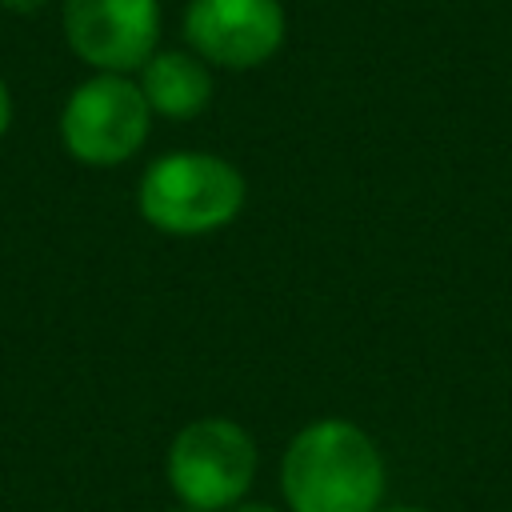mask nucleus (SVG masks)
I'll use <instances>...</instances> for the list:
<instances>
[{
    "label": "nucleus",
    "mask_w": 512,
    "mask_h": 512,
    "mask_svg": "<svg viewBox=\"0 0 512 512\" xmlns=\"http://www.w3.org/2000/svg\"><path fill=\"white\" fill-rule=\"evenodd\" d=\"M388 468L380 444L344 416L304 424L280 456L288 512H380Z\"/></svg>",
    "instance_id": "f257e3e1"
},
{
    "label": "nucleus",
    "mask_w": 512,
    "mask_h": 512,
    "mask_svg": "<svg viewBox=\"0 0 512 512\" xmlns=\"http://www.w3.org/2000/svg\"><path fill=\"white\" fill-rule=\"evenodd\" d=\"M244 200V172L232 160L196 148L156 156L136 184V208L144 224L184 240L228 228L244 212Z\"/></svg>",
    "instance_id": "f03ea898"
},
{
    "label": "nucleus",
    "mask_w": 512,
    "mask_h": 512,
    "mask_svg": "<svg viewBox=\"0 0 512 512\" xmlns=\"http://www.w3.org/2000/svg\"><path fill=\"white\" fill-rule=\"evenodd\" d=\"M260 468L252 432L232 416H196L188 420L164 456V476L176 504L192 512H228L236 508Z\"/></svg>",
    "instance_id": "7ed1b4c3"
},
{
    "label": "nucleus",
    "mask_w": 512,
    "mask_h": 512,
    "mask_svg": "<svg viewBox=\"0 0 512 512\" xmlns=\"http://www.w3.org/2000/svg\"><path fill=\"white\" fill-rule=\"evenodd\" d=\"M152 132V108L132 76L92 72L60 108V144L84 168H116L132 160Z\"/></svg>",
    "instance_id": "20e7f679"
},
{
    "label": "nucleus",
    "mask_w": 512,
    "mask_h": 512,
    "mask_svg": "<svg viewBox=\"0 0 512 512\" xmlns=\"http://www.w3.org/2000/svg\"><path fill=\"white\" fill-rule=\"evenodd\" d=\"M64 40L92 72L132 76L160 48V0H64Z\"/></svg>",
    "instance_id": "39448f33"
},
{
    "label": "nucleus",
    "mask_w": 512,
    "mask_h": 512,
    "mask_svg": "<svg viewBox=\"0 0 512 512\" xmlns=\"http://www.w3.org/2000/svg\"><path fill=\"white\" fill-rule=\"evenodd\" d=\"M180 28L204 64L244 72L280 52L288 16L280 0H188Z\"/></svg>",
    "instance_id": "423d86ee"
},
{
    "label": "nucleus",
    "mask_w": 512,
    "mask_h": 512,
    "mask_svg": "<svg viewBox=\"0 0 512 512\" xmlns=\"http://www.w3.org/2000/svg\"><path fill=\"white\" fill-rule=\"evenodd\" d=\"M140 92L152 116L192 120L212 100V72L192 48H156L140 68Z\"/></svg>",
    "instance_id": "0eeeda50"
},
{
    "label": "nucleus",
    "mask_w": 512,
    "mask_h": 512,
    "mask_svg": "<svg viewBox=\"0 0 512 512\" xmlns=\"http://www.w3.org/2000/svg\"><path fill=\"white\" fill-rule=\"evenodd\" d=\"M8 128H12V92H8V80L0 76V140Z\"/></svg>",
    "instance_id": "6e6552de"
},
{
    "label": "nucleus",
    "mask_w": 512,
    "mask_h": 512,
    "mask_svg": "<svg viewBox=\"0 0 512 512\" xmlns=\"http://www.w3.org/2000/svg\"><path fill=\"white\" fill-rule=\"evenodd\" d=\"M228 512H280L276 504H256V500H240L236 508H228Z\"/></svg>",
    "instance_id": "1a4fd4ad"
},
{
    "label": "nucleus",
    "mask_w": 512,
    "mask_h": 512,
    "mask_svg": "<svg viewBox=\"0 0 512 512\" xmlns=\"http://www.w3.org/2000/svg\"><path fill=\"white\" fill-rule=\"evenodd\" d=\"M380 512H432V508H416V504H392V508H380Z\"/></svg>",
    "instance_id": "9d476101"
},
{
    "label": "nucleus",
    "mask_w": 512,
    "mask_h": 512,
    "mask_svg": "<svg viewBox=\"0 0 512 512\" xmlns=\"http://www.w3.org/2000/svg\"><path fill=\"white\" fill-rule=\"evenodd\" d=\"M164 512H192V508H184V504H176V508H164Z\"/></svg>",
    "instance_id": "9b49d317"
}]
</instances>
